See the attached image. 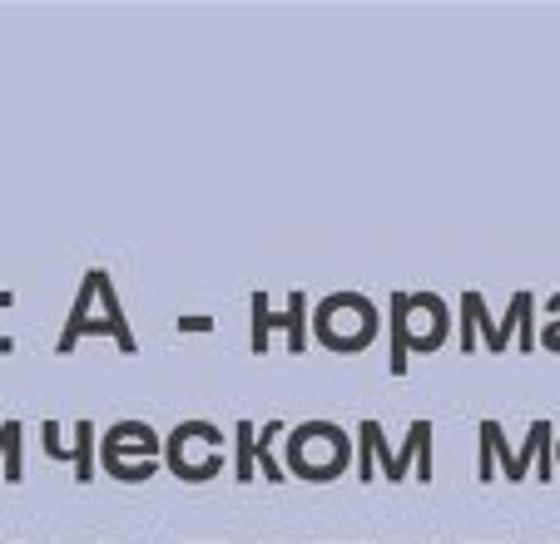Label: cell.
I'll use <instances>...</instances> for the list:
<instances>
[{
	"label": "cell",
	"mask_w": 560,
	"mask_h": 544,
	"mask_svg": "<svg viewBox=\"0 0 560 544\" xmlns=\"http://www.w3.org/2000/svg\"><path fill=\"white\" fill-rule=\"evenodd\" d=\"M278 327V312L273 307H268V293H254V356H264L268 352V332H273Z\"/></svg>",
	"instance_id": "13"
},
{
	"label": "cell",
	"mask_w": 560,
	"mask_h": 544,
	"mask_svg": "<svg viewBox=\"0 0 560 544\" xmlns=\"http://www.w3.org/2000/svg\"><path fill=\"white\" fill-rule=\"evenodd\" d=\"M377 307L368 303V297H358V293H338V297H328V303L317 307V317H313V327H317V336L328 346H338V352H358V346H368L372 336H377Z\"/></svg>",
	"instance_id": "1"
},
{
	"label": "cell",
	"mask_w": 560,
	"mask_h": 544,
	"mask_svg": "<svg viewBox=\"0 0 560 544\" xmlns=\"http://www.w3.org/2000/svg\"><path fill=\"white\" fill-rule=\"evenodd\" d=\"M95 332H109L119 346H125V356H135L139 352V342H135V332H129V317H125V307H109L105 317H85V322H65V332H60V342H55V352H74V342L80 336H95Z\"/></svg>",
	"instance_id": "4"
},
{
	"label": "cell",
	"mask_w": 560,
	"mask_h": 544,
	"mask_svg": "<svg viewBox=\"0 0 560 544\" xmlns=\"http://www.w3.org/2000/svg\"><path fill=\"white\" fill-rule=\"evenodd\" d=\"M184 332H209V327H213V317H184Z\"/></svg>",
	"instance_id": "15"
},
{
	"label": "cell",
	"mask_w": 560,
	"mask_h": 544,
	"mask_svg": "<svg viewBox=\"0 0 560 544\" xmlns=\"http://www.w3.org/2000/svg\"><path fill=\"white\" fill-rule=\"evenodd\" d=\"M278 327L288 332V352H303L307 346V297L303 293H293L288 297V312H278Z\"/></svg>",
	"instance_id": "11"
},
{
	"label": "cell",
	"mask_w": 560,
	"mask_h": 544,
	"mask_svg": "<svg viewBox=\"0 0 560 544\" xmlns=\"http://www.w3.org/2000/svg\"><path fill=\"white\" fill-rule=\"evenodd\" d=\"M476 327H487V346H491V352H497V356L506 352L497 322L487 317V297H481V293H466L462 297V352H471V346H476Z\"/></svg>",
	"instance_id": "7"
},
{
	"label": "cell",
	"mask_w": 560,
	"mask_h": 544,
	"mask_svg": "<svg viewBox=\"0 0 560 544\" xmlns=\"http://www.w3.org/2000/svg\"><path fill=\"white\" fill-rule=\"evenodd\" d=\"M233 481L238 485L254 481V426L244 416L233 421Z\"/></svg>",
	"instance_id": "10"
},
{
	"label": "cell",
	"mask_w": 560,
	"mask_h": 544,
	"mask_svg": "<svg viewBox=\"0 0 560 544\" xmlns=\"http://www.w3.org/2000/svg\"><path fill=\"white\" fill-rule=\"evenodd\" d=\"M412 465H417V481H432V421H412L402 450H392V461L382 471H387V481L402 485Z\"/></svg>",
	"instance_id": "3"
},
{
	"label": "cell",
	"mask_w": 560,
	"mask_h": 544,
	"mask_svg": "<svg viewBox=\"0 0 560 544\" xmlns=\"http://www.w3.org/2000/svg\"><path fill=\"white\" fill-rule=\"evenodd\" d=\"M283 436V421H268L264 430H254V465H264V481L283 485V465L273 461V440Z\"/></svg>",
	"instance_id": "9"
},
{
	"label": "cell",
	"mask_w": 560,
	"mask_h": 544,
	"mask_svg": "<svg viewBox=\"0 0 560 544\" xmlns=\"http://www.w3.org/2000/svg\"><path fill=\"white\" fill-rule=\"evenodd\" d=\"M550 312H560V293L550 297ZM540 342H546L550 352H560V322H556V327H546V336H540Z\"/></svg>",
	"instance_id": "14"
},
{
	"label": "cell",
	"mask_w": 560,
	"mask_h": 544,
	"mask_svg": "<svg viewBox=\"0 0 560 544\" xmlns=\"http://www.w3.org/2000/svg\"><path fill=\"white\" fill-rule=\"evenodd\" d=\"M407 322H432L422 332V342H417V352H436V346L446 342V322H452V312H446V303L436 293H407Z\"/></svg>",
	"instance_id": "5"
},
{
	"label": "cell",
	"mask_w": 560,
	"mask_h": 544,
	"mask_svg": "<svg viewBox=\"0 0 560 544\" xmlns=\"http://www.w3.org/2000/svg\"><path fill=\"white\" fill-rule=\"evenodd\" d=\"M387 312H392V377H407V293H392V303H387Z\"/></svg>",
	"instance_id": "8"
},
{
	"label": "cell",
	"mask_w": 560,
	"mask_h": 544,
	"mask_svg": "<svg viewBox=\"0 0 560 544\" xmlns=\"http://www.w3.org/2000/svg\"><path fill=\"white\" fill-rule=\"evenodd\" d=\"M550 436H556V430H550V421H536V426H530V436H526V446L516 450V465H511V475L506 481H526V471H530V461H540V475L536 481H556V465H550Z\"/></svg>",
	"instance_id": "6"
},
{
	"label": "cell",
	"mask_w": 560,
	"mask_h": 544,
	"mask_svg": "<svg viewBox=\"0 0 560 544\" xmlns=\"http://www.w3.org/2000/svg\"><path fill=\"white\" fill-rule=\"evenodd\" d=\"M55 436H60V430L45 421V456H50V461H70L74 465V485L95 481V436L100 430L90 426V421H80V426H74V446H60Z\"/></svg>",
	"instance_id": "2"
},
{
	"label": "cell",
	"mask_w": 560,
	"mask_h": 544,
	"mask_svg": "<svg viewBox=\"0 0 560 544\" xmlns=\"http://www.w3.org/2000/svg\"><path fill=\"white\" fill-rule=\"evenodd\" d=\"M0 461H5V481H25V471H21V421H5V430H0Z\"/></svg>",
	"instance_id": "12"
}]
</instances>
